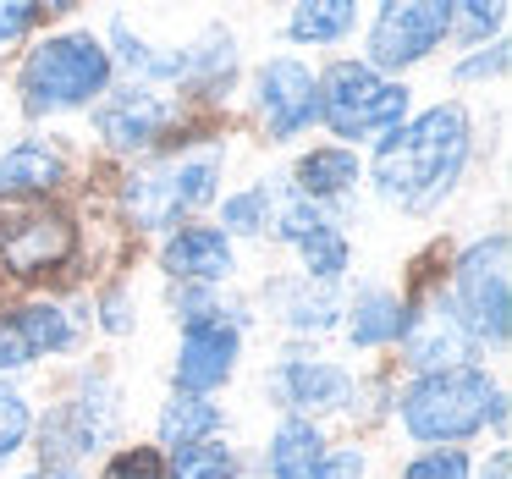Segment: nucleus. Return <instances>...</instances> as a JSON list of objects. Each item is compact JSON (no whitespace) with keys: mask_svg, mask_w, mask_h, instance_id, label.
Returning <instances> with one entry per match:
<instances>
[{"mask_svg":"<svg viewBox=\"0 0 512 479\" xmlns=\"http://www.w3.org/2000/svg\"><path fill=\"white\" fill-rule=\"evenodd\" d=\"M171 474L177 479H226L232 474V452L226 446H182Z\"/></svg>","mask_w":512,"mask_h":479,"instance_id":"5701e85b","label":"nucleus"},{"mask_svg":"<svg viewBox=\"0 0 512 479\" xmlns=\"http://www.w3.org/2000/svg\"><path fill=\"white\" fill-rule=\"evenodd\" d=\"M166 116H171L166 100H155V94H144V89H127L100 111V133L111 138L116 149H138L166 127Z\"/></svg>","mask_w":512,"mask_h":479,"instance_id":"f8f14e48","label":"nucleus"},{"mask_svg":"<svg viewBox=\"0 0 512 479\" xmlns=\"http://www.w3.org/2000/svg\"><path fill=\"white\" fill-rule=\"evenodd\" d=\"M485 402H490V386L479 369H441V375H430L424 386L408 391L402 419L419 441H457V435L479 430Z\"/></svg>","mask_w":512,"mask_h":479,"instance_id":"20e7f679","label":"nucleus"},{"mask_svg":"<svg viewBox=\"0 0 512 479\" xmlns=\"http://www.w3.org/2000/svg\"><path fill=\"white\" fill-rule=\"evenodd\" d=\"M259 111H265L270 138H292L298 127H309L320 116V83L298 61H270L259 72Z\"/></svg>","mask_w":512,"mask_h":479,"instance_id":"6e6552de","label":"nucleus"},{"mask_svg":"<svg viewBox=\"0 0 512 479\" xmlns=\"http://www.w3.org/2000/svg\"><path fill=\"white\" fill-rule=\"evenodd\" d=\"M281 232H287L292 243L303 248V259H309L314 276L331 281L336 270L347 265V243L331 232V221H320V210H314V204H303V199L281 204Z\"/></svg>","mask_w":512,"mask_h":479,"instance_id":"9b49d317","label":"nucleus"},{"mask_svg":"<svg viewBox=\"0 0 512 479\" xmlns=\"http://www.w3.org/2000/svg\"><path fill=\"white\" fill-rule=\"evenodd\" d=\"M232 358H237V331L232 325H221V320L188 325V336H182V358H177V386L188 391V397L221 386V380L232 375Z\"/></svg>","mask_w":512,"mask_h":479,"instance_id":"9d476101","label":"nucleus"},{"mask_svg":"<svg viewBox=\"0 0 512 479\" xmlns=\"http://www.w3.org/2000/svg\"><path fill=\"white\" fill-rule=\"evenodd\" d=\"M28 358H34L28 336L17 331V320H6V325H0V369H17V364H28Z\"/></svg>","mask_w":512,"mask_h":479,"instance_id":"cd10ccee","label":"nucleus"},{"mask_svg":"<svg viewBox=\"0 0 512 479\" xmlns=\"http://www.w3.org/2000/svg\"><path fill=\"white\" fill-rule=\"evenodd\" d=\"M402 331H408V303L386 298V292H369V298L353 309V342L358 347L391 342V336H402Z\"/></svg>","mask_w":512,"mask_h":479,"instance_id":"a211bd4d","label":"nucleus"},{"mask_svg":"<svg viewBox=\"0 0 512 479\" xmlns=\"http://www.w3.org/2000/svg\"><path fill=\"white\" fill-rule=\"evenodd\" d=\"M166 270L171 276H199V281H221L232 270V248H226L221 232L210 226H193L177 243H166Z\"/></svg>","mask_w":512,"mask_h":479,"instance_id":"ddd939ff","label":"nucleus"},{"mask_svg":"<svg viewBox=\"0 0 512 479\" xmlns=\"http://www.w3.org/2000/svg\"><path fill=\"white\" fill-rule=\"evenodd\" d=\"M28 479H78V474H67V468H45V474H28Z\"/></svg>","mask_w":512,"mask_h":479,"instance_id":"f704fd0d","label":"nucleus"},{"mask_svg":"<svg viewBox=\"0 0 512 479\" xmlns=\"http://www.w3.org/2000/svg\"><path fill=\"white\" fill-rule=\"evenodd\" d=\"M215 171H221L215 149H204L193 160L155 166V171L127 182V210H133L138 226H171L182 210H193V204H204L215 193Z\"/></svg>","mask_w":512,"mask_h":479,"instance_id":"39448f33","label":"nucleus"},{"mask_svg":"<svg viewBox=\"0 0 512 479\" xmlns=\"http://www.w3.org/2000/svg\"><path fill=\"white\" fill-rule=\"evenodd\" d=\"M463 155H468L463 105H441V111L419 116V122H408V127H391V138L375 155L380 193L408 204V210H424V204H435L452 188Z\"/></svg>","mask_w":512,"mask_h":479,"instance_id":"f257e3e1","label":"nucleus"},{"mask_svg":"<svg viewBox=\"0 0 512 479\" xmlns=\"http://www.w3.org/2000/svg\"><path fill=\"white\" fill-rule=\"evenodd\" d=\"M270 210H276V199H270L265 188H254V193H243V199H232L221 215H226V226H232V232H259Z\"/></svg>","mask_w":512,"mask_h":479,"instance_id":"393cba45","label":"nucleus"},{"mask_svg":"<svg viewBox=\"0 0 512 479\" xmlns=\"http://www.w3.org/2000/svg\"><path fill=\"white\" fill-rule=\"evenodd\" d=\"M17 331L28 336V347H34V358H39V347H67V320H61V309H45V303H34V309H23L17 314Z\"/></svg>","mask_w":512,"mask_h":479,"instance_id":"4be33fe9","label":"nucleus"},{"mask_svg":"<svg viewBox=\"0 0 512 479\" xmlns=\"http://www.w3.org/2000/svg\"><path fill=\"white\" fill-rule=\"evenodd\" d=\"M402 111H408V89L380 83L369 67H353V61H336L320 83V116L342 138L391 133V127H402Z\"/></svg>","mask_w":512,"mask_h":479,"instance_id":"7ed1b4c3","label":"nucleus"},{"mask_svg":"<svg viewBox=\"0 0 512 479\" xmlns=\"http://www.w3.org/2000/svg\"><path fill=\"white\" fill-rule=\"evenodd\" d=\"M23 435H28V402L0 386V463L23 446Z\"/></svg>","mask_w":512,"mask_h":479,"instance_id":"b1692460","label":"nucleus"},{"mask_svg":"<svg viewBox=\"0 0 512 479\" xmlns=\"http://www.w3.org/2000/svg\"><path fill=\"white\" fill-rule=\"evenodd\" d=\"M111 78V61L94 45L89 34H61L50 45H39L23 67V94L28 111H67V105H83L105 89Z\"/></svg>","mask_w":512,"mask_h":479,"instance_id":"f03ea898","label":"nucleus"},{"mask_svg":"<svg viewBox=\"0 0 512 479\" xmlns=\"http://www.w3.org/2000/svg\"><path fill=\"white\" fill-rule=\"evenodd\" d=\"M457 303H463L468 325L490 342H507L512 325V298H507V237L468 248L457 265Z\"/></svg>","mask_w":512,"mask_h":479,"instance_id":"423d86ee","label":"nucleus"},{"mask_svg":"<svg viewBox=\"0 0 512 479\" xmlns=\"http://www.w3.org/2000/svg\"><path fill=\"white\" fill-rule=\"evenodd\" d=\"M72 254V226L61 215H12L0 221V259L17 270V276H39V270L61 265Z\"/></svg>","mask_w":512,"mask_h":479,"instance_id":"1a4fd4ad","label":"nucleus"},{"mask_svg":"<svg viewBox=\"0 0 512 479\" xmlns=\"http://www.w3.org/2000/svg\"><path fill=\"white\" fill-rule=\"evenodd\" d=\"M34 17H39V6H12V12H0V39H17Z\"/></svg>","mask_w":512,"mask_h":479,"instance_id":"7c9ffc66","label":"nucleus"},{"mask_svg":"<svg viewBox=\"0 0 512 479\" xmlns=\"http://www.w3.org/2000/svg\"><path fill=\"white\" fill-rule=\"evenodd\" d=\"M320 457H325L320 430L309 419H287L276 435V452H270V468H276V479H309L320 468Z\"/></svg>","mask_w":512,"mask_h":479,"instance_id":"f3484780","label":"nucleus"},{"mask_svg":"<svg viewBox=\"0 0 512 479\" xmlns=\"http://www.w3.org/2000/svg\"><path fill=\"white\" fill-rule=\"evenodd\" d=\"M364 474V457L358 452H336V457H320V468H314L309 479H358Z\"/></svg>","mask_w":512,"mask_h":479,"instance_id":"c85d7f7f","label":"nucleus"},{"mask_svg":"<svg viewBox=\"0 0 512 479\" xmlns=\"http://www.w3.org/2000/svg\"><path fill=\"white\" fill-rule=\"evenodd\" d=\"M215 430V402L204 397H177L160 413V441L166 446H199V435Z\"/></svg>","mask_w":512,"mask_h":479,"instance_id":"6ab92c4d","label":"nucleus"},{"mask_svg":"<svg viewBox=\"0 0 512 479\" xmlns=\"http://www.w3.org/2000/svg\"><path fill=\"white\" fill-rule=\"evenodd\" d=\"M353 177H358V160L347 155V149H314V155L298 166V188L303 193H342Z\"/></svg>","mask_w":512,"mask_h":479,"instance_id":"aec40b11","label":"nucleus"},{"mask_svg":"<svg viewBox=\"0 0 512 479\" xmlns=\"http://www.w3.org/2000/svg\"><path fill=\"white\" fill-rule=\"evenodd\" d=\"M276 391H281V402H292V408H336V402H347L353 380H347L342 369H331V364H287L276 375Z\"/></svg>","mask_w":512,"mask_h":479,"instance_id":"4468645a","label":"nucleus"},{"mask_svg":"<svg viewBox=\"0 0 512 479\" xmlns=\"http://www.w3.org/2000/svg\"><path fill=\"white\" fill-rule=\"evenodd\" d=\"M111 479H166V463L155 452H127L111 463Z\"/></svg>","mask_w":512,"mask_h":479,"instance_id":"bb28decb","label":"nucleus"},{"mask_svg":"<svg viewBox=\"0 0 512 479\" xmlns=\"http://www.w3.org/2000/svg\"><path fill=\"white\" fill-rule=\"evenodd\" d=\"M463 353H468V331H463V320H457L452 309L424 314V320L413 325V336H408V364H419V369H441V364H452V358H463Z\"/></svg>","mask_w":512,"mask_h":479,"instance_id":"2eb2a0df","label":"nucleus"},{"mask_svg":"<svg viewBox=\"0 0 512 479\" xmlns=\"http://www.w3.org/2000/svg\"><path fill=\"white\" fill-rule=\"evenodd\" d=\"M347 28H353V6L347 0H314V6L292 12V34L298 39H336Z\"/></svg>","mask_w":512,"mask_h":479,"instance_id":"412c9836","label":"nucleus"},{"mask_svg":"<svg viewBox=\"0 0 512 479\" xmlns=\"http://www.w3.org/2000/svg\"><path fill=\"white\" fill-rule=\"evenodd\" d=\"M490 479H507V452H496V463H490Z\"/></svg>","mask_w":512,"mask_h":479,"instance_id":"72a5a7b5","label":"nucleus"},{"mask_svg":"<svg viewBox=\"0 0 512 479\" xmlns=\"http://www.w3.org/2000/svg\"><path fill=\"white\" fill-rule=\"evenodd\" d=\"M452 28V6L441 0H413V6H386L369 39V56L375 67H408L424 50H435V39Z\"/></svg>","mask_w":512,"mask_h":479,"instance_id":"0eeeda50","label":"nucleus"},{"mask_svg":"<svg viewBox=\"0 0 512 479\" xmlns=\"http://www.w3.org/2000/svg\"><path fill=\"white\" fill-rule=\"evenodd\" d=\"M496 67H507V50H490V56L463 61V78H479V72H496Z\"/></svg>","mask_w":512,"mask_h":479,"instance_id":"2f4dec72","label":"nucleus"},{"mask_svg":"<svg viewBox=\"0 0 512 479\" xmlns=\"http://www.w3.org/2000/svg\"><path fill=\"white\" fill-rule=\"evenodd\" d=\"M105 325H111V331H122V325H127V309H122V298H111V309H105Z\"/></svg>","mask_w":512,"mask_h":479,"instance_id":"473e14b6","label":"nucleus"},{"mask_svg":"<svg viewBox=\"0 0 512 479\" xmlns=\"http://www.w3.org/2000/svg\"><path fill=\"white\" fill-rule=\"evenodd\" d=\"M61 182V155L45 144H17L0 160V193H45Z\"/></svg>","mask_w":512,"mask_h":479,"instance_id":"dca6fc26","label":"nucleus"},{"mask_svg":"<svg viewBox=\"0 0 512 479\" xmlns=\"http://www.w3.org/2000/svg\"><path fill=\"white\" fill-rule=\"evenodd\" d=\"M402 479H468V457L463 452H435V457H419Z\"/></svg>","mask_w":512,"mask_h":479,"instance_id":"a878e982","label":"nucleus"},{"mask_svg":"<svg viewBox=\"0 0 512 479\" xmlns=\"http://www.w3.org/2000/svg\"><path fill=\"white\" fill-rule=\"evenodd\" d=\"M501 23V6H463V28L468 34H490Z\"/></svg>","mask_w":512,"mask_h":479,"instance_id":"c756f323","label":"nucleus"}]
</instances>
